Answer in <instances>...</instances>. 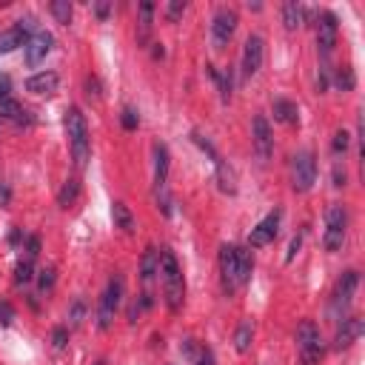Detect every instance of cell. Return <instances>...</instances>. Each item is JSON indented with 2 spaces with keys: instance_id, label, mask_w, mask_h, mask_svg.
I'll return each mask as SVG.
<instances>
[{
  "instance_id": "cell-1",
  "label": "cell",
  "mask_w": 365,
  "mask_h": 365,
  "mask_svg": "<svg viewBox=\"0 0 365 365\" xmlns=\"http://www.w3.org/2000/svg\"><path fill=\"white\" fill-rule=\"evenodd\" d=\"M160 291H163V302L171 314H177L185 302V277H182V268L177 262V254L171 248H163L160 251Z\"/></svg>"
},
{
  "instance_id": "cell-2",
  "label": "cell",
  "mask_w": 365,
  "mask_h": 365,
  "mask_svg": "<svg viewBox=\"0 0 365 365\" xmlns=\"http://www.w3.org/2000/svg\"><path fill=\"white\" fill-rule=\"evenodd\" d=\"M63 125H66V137H68V151H71L74 168H86V163L91 157V137H88L86 114L77 106H68L63 111Z\"/></svg>"
},
{
  "instance_id": "cell-3",
  "label": "cell",
  "mask_w": 365,
  "mask_h": 365,
  "mask_svg": "<svg viewBox=\"0 0 365 365\" xmlns=\"http://www.w3.org/2000/svg\"><path fill=\"white\" fill-rule=\"evenodd\" d=\"M294 339H297V354H299L302 365H319L325 359V339L314 319H302L297 325Z\"/></svg>"
},
{
  "instance_id": "cell-4",
  "label": "cell",
  "mask_w": 365,
  "mask_h": 365,
  "mask_svg": "<svg viewBox=\"0 0 365 365\" xmlns=\"http://www.w3.org/2000/svg\"><path fill=\"white\" fill-rule=\"evenodd\" d=\"M154 202L163 211V217H171V194H168V168H171V154L165 143H154Z\"/></svg>"
},
{
  "instance_id": "cell-5",
  "label": "cell",
  "mask_w": 365,
  "mask_h": 365,
  "mask_svg": "<svg viewBox=\"0 0 365 365\" xmlns=\"http://www.w3.org/2000/svg\"><path fill=\"white\" fill-rule=\"evenodd\" d=\"M123 294H125V277L123 274H111V279L106 282L100 302H97V328L108 331L114 325V317L123 305Z\"/></svg>"
},
{
  "instance_id": "cell-6",
  "label": "cell",
  "mask_w": 365,
  "mask_h": 365,
  "mask_svg": "<svg viewBox=\"0 0 365 365\" xmlns=\"http://www.w3.org/2000/svg\"><path fill=\"white\" fill-rule=\"evenodd\" d=\"M348 237V208L342 202H331L325 208V228H322V248L325 251H339Z\"/></svg>"
},
{
  "instance_id": "cell-7",
  "label": "cell",
  "mask_w": 365,
  "mask_h": 365,
  "mask_svg": "<svg viewBox=\"0 0 365 365\" xmlns=\"http://www.w3.org/2000/svg\"><path fill=\"white\" fill-rule=\"evenodd\" d=\"M356 288H359V271L356 268L342 271L336 285H334V291H331V317H334V322H342L348 317V308L354 302Z\"/></svg>"
},
{
  "instance_id": "cell-8",
  "label": "cell",
  "mask_w": 365,
  "mask_h": 365,
  "mask_svg": "<svg viewBox=\"0 0 365 365\" xmlns=\"http://www.w3.org/2000/svg\"><path fill=\"white\" fill-rule=\"evenodd\" d=\"M317 182V157L311 148H299L291 157V188L297 194H308Z\"/></svg>"
},
{
  "instance_id": "cell-9",
  "label": "cell",
  "mask_w": 365,
  "mask_h": 365,
  "mask_svg": "<svg viewBox=\"0 0 365 365\" xmlns=\"http://www.w3.org/2000/svg\"><path fill=\"white\" fill-rule=\"evenodd\" d=\"M237 23H240V17H237V11L231 6H220L214 11V17H211V46H214V51H225L228 48V43H231V37L237 31Z\"/></svg>"
},
{
  "instance_id": "cell-10",
  "label": "cell",
  "mask_w": 365,
  "mask_h": 365,
  "mask_svg": "<svg viewBox=\"0 0 365 365\" xmlns=\"http://www.w3.org/2000/svg\"><path fill=\"white\" fill-rule=\"evenodd\" d=\"M191 140L211 157V163H214V168H217V182H220V191L222 194H237V177H234V171H231V165L220 157V151L214 148V143L208 140V137H202L200 131H194L191 134Z\"/></svg>"
},
{
  "instance_id": "cell-11",
  "label": "cell",
  "mask_w": 365,
  "mask_h": 365,
  "mask_svg": "<svg viewBox=\"0 0 365 365\" xmlns=\"http://www.w3.org/2000/svg\"><path fill=\"white\" fill-rule=\"evenodd\" d=\"M262 57H265L262 34H248L242 43V54H240V80L257 77V71L262 68Z\"/></svg>"
},
{
  "instance_id": "cell-12",
  "label": "cell",
  "mask_w": 365,
  "mask_h": 365,
  "mask_svg": "<svg viewBox=\"0 0 365 365\" xmlns=\"http://www.w3.org/2000/svg\"><path fill=\"white\" fill-rule=\"evenodd\" d=\"M336 37H339V20H336L334 11L322 9L317 14V51H319L322 60H328L331 51L336 48Z\"/></svg>"
},
{
  "instance_id": "cell-13",
  "label": "cell",
  "mask_w": 365,
  "mask_h": 365,
  "mask_svg": "<svg viewBox=\"0 0 365 365\" xmlns=\"http://www.w3.org/2000/svg\"><path fill=\"white\" fill-rule=\"evenodd\" d=\"M251 145L259 163H268L274 157V131L265 114H254L251 120Z\"/></svg>"
},
{
  "instance_id": "cell-14",
  "label": "cell",
  "mask_w": 365,
  "mask_h": 365,
  "mask_svg": "<svg viewBox=\"0 0 365 365\" xmlns=\"http://www.w3.org/2000/svg\"><path fill=\"white\" fill-rule=\"evenodd\" d=\"M279 222H282V208L268 211V214L251 228V234H248V248H265V245H271V242L277 240V234H279Z\"/></svg>"
},
{
  "instance_id": "cell-15",
  "label": "cell",
  "mask_w": 365,
  "mask_h": 365,
  "mask_svg": "<svg viewBox=\"0 0 365 365\" xmlns=\"http://www.w3.org/2000/svg\"><path fill=\"white\" fill-rule=\"evenodd\" d=\"M217 268H220V285H222V294L231 297V294L240 288V285H237V245H231V242H222V245H220Z\"/></svg>"
},
{
  "instance_id": "cell-16",
  "label": "cell",
  "mask_w": 365,
  "mask_h": 365,
  "mask_svg": "<svg viewBox=\"0 0 365 365\" xmlns=\"http://www.w3.org/2000/svg\"><path fill=\"white\" fill-rule=\"evenodd\" d=\"M34 31H37V26H34V20H31V17L17 20L14 26L3 29V31H0V54L17 51L20 46H26V43H29V37H31Z\"/></svg>"
},
{
  "instance_id": "cell-17",
  "label": "cell",
  "mask_w": 365,
  "mask_h": 365,
  "mask_svg": "<svg viewBox=\"0 0 365 365\" xmlns=\"http://www.w3.org/2000/svg\"><path fill=\"white\" fill-rule=\"evenodd\" d=\"M51 46H54V37H51V31H46V29H37V31L29 37V43L23 46L26 63H29L31 68H34V66H40V63L48 57Z\"/></svg>"
},
{
  "instance_id": "cell-18",
  "label": "cell",
  "mask_w": 365,
  "mask_h": 365,
  "mask_svg": "<svg viewBox=\"0 0 365 365\" xmlns=\"http://www.w3.org/2000/svg\"><path fill=\"white\" fill-rule=\"evenodd\" d=\"M362 331H365V319H359V317H345L342 322H336L334 348H336V351L351 348V345H354V342L362 336Z\"/></svg>"
},
{
  "instance_id": "cell-19",
  "label": "cell",
  "mask_w": 365,
  "mask_h": 365,
  "mask_svg": "<svg viewBox=\"0 0 365 365\" xmlns=\"http://www.w3.org/2000/svg\"><path fill=\"white\" fill-rule=\"evenodd\" d=\"M60 86V74L57 71H34L29 80H26V91L37 94V97H51Z\"/></svg>"
},
{
  "instance_id": "cell-20",
  "label": "cell",
  "mask_w": 365,
  "mask_h": 365,
  "mask_svg": "<svg viewBox=\"0 0 365 365\" xmlns=\"http://www.w3.org/2000/svg\"><path fill=\"white\" fill-rule=\"evenodd\" d=\"M154 11H157V6H154V3H148V0L137 6V43H140V46H145V43L151 40Z\"/></svg>"
},
{
  "instance_id": "cell-21",
  "label": "cell",
  "mask_w": 365,
  "mask_h": 365,
  "mask_svg": "<svg viewBox=\"0 0 365 365\" xmlns=\"http://www.w3.org/2000/svg\"><path fill=\"white\" fill-rule=\"evenodd\" d=\"M271 114H274V120L282 123V125H297V123H299V106H297L294 100H288V97H274Z\"/></svg>"
},
{
  "instance_id": "cell-22",
  "label": "cell",
  "mask_w": 365,
  "mask_h": 365,
  "mask_svg": "<svg viewBox=\"0 0 365 365\" xmlns=\"http://www.w3.org/2000/svg\"><path fill=\"white\" fill-rule=\"evenodd\" d=\"M0 117L3 120H9V123H14L17 128L20 125H31L34 120H31V114L14 100V97H6V100H0Z\"/></svg>"
},
{
  "instance_id": "cell-23",
  "label": "cell",
  "mask_w": 365,
  "mask_h": 365,
  "mask_svg": "<svg viewBox=\"0 0 365 365\" xmlns=\"http://www.w3.org/2000/svg\"><path fill=\"white\" fill-rule=\"evenodd\" d=\"M157 271H160V251L154 245H148L143 251V257H140V279H143V285H151Z\"/></svg>"
},
{
  "instance_id": "cell-24",
  "label": "cell",
  "mask_w": 365,
  "mask_h": 365,
  "mask_svg": "<svg viewBox=\"0 0 365 365\" xmlns=\"http://www.w3.org/2000/svg\"><path fill=\"white\" fill-rule=\"evenodd\" d=\"M279 17H282L285 31H297L305 23V6H299V3H282L279 6Z\"/></svg>"
},
{
  "instance_id": "cell-25",
  "label": "cell",
  "mask_w": 365,
  "mask_h": 365,
  "mask_svg": "<svg viewBox=\"0 0 365 365\" xmlns=\"http://www.w3.org/2000/svg\"><path fill=\"white\" fill-rule=\"evenodd\" d=\"M205 68H208L211 80H214L217 88H220V100L228 103V100H231V91H234V68H231V66H225L222 71H217V68H211V66H205Z\"/></svg>"
},
{
  "instance_id": "cell-26",
  "label": "cell",
  "mask_w": 365,
  "mask_h": 365,
  "mask_svg": "<svg viewBox=\"0 0 365 365\" xmlns=\"http://www.w3.org/2000/svg\"><path fill=\"white\" fill-rule=\"evenodd\" d=\"M111 217H114V228H120L123 234H134V228H137V220H134V214H131V208L125 205V202H114L111 205Z\"/></svg>"
},
{
  "instance_id": "cell-27",
  "label": "cell",
  "mask_w": 365,
  "mask_h": 365,
  "mask_svg": "<svg viewBox=\"0 0 365 365\" xmlns=\"http://www.w3.org/2000/svg\"><path fill=\"white\" fill-rule=\"evenodd\" d=\"M251 274H254V254L251 248H240L237 245V285H248L251 282Z\"/></svg>"
},
{
  "instance_id": "cell-28",
  "label": "cell",
  "mask_w": 365,
  "mask_h": 365,
  "mask_svg": "<svg viewBox=\"0 0 365 365\" xmlns=\"http://www.w3.org/2000/svg\"><path fill=\"white\" fill-rule=\"evenodd\" d=\"M251 342H254V322L251 319H242L234 331V348L237 354H248L251 351Z\"/></svg>"
},
{
  "instance_id": "cell-29",
  "label": "cell",
  "mask_w": 365,
  "mask_h": 365,
  "mask_svg": "<svg viewBox=\"0 0 365 365\" xmlns=\"http://www.w3.org/2000/svg\"><path fill=\"white\" fill-rule=\"evenodd\" d=\"M77 200H80V180L68 177V180L60 185V191H57V205H60V208H71Z\"/></svg>"
},
{
  "instance_id": "cell-30",
  "label": "cell",
  "mask_w": 365,
  "mask_h": 365,
  "mask_svg": "<svg viewBox=\"0 0 365 365\" xmlns=\"http://www.w3.org/2000/svg\"><path fill=\"white\" fill-rule=\"evenodd\" d=\"M48 11H51V17H54L57 23L68 26V23H71V14H74V6H71L68 0H51V3H48Z\"/></svg>"
},
{
  "instance_id": "cell-31",
  "label": "cell",
  "mask_w": 365,
  "mask_h": 365,
  "mask_svg": "<svg viewBox=\"0 0 365 365\" xmlns=\"http://www.w3.org/2000/svg\"><path fill=\"white\" fill-rule=\"evenodd\" d=\"M34 279V259H20L17 265H14V285L17 288H23V285H29Z\"/></svg>"
},
{
  "instance_id": "cell-32",
  "label": "cell",
  "mask_w": 365,
  "mask_h": 365,
  "mask_svg": "<svg viewBox=\"0 0 365 365\" xmlns=\"http://www.w3.org/2000/svg\"><path fill=\"white\" fill-rule=\"evenodd\" d=\"M66 319H68V322H66L68 328H80V325H83V319H86V299H83V297H77V299L68 305Z\"/></svg>"
},
{
  "instance_id": "cell-33",
  "label": "cell",
  "mask_w": 365,
  "mask_h": 365,
  "mask_svg": "<svg viewBox=\"0 0 365 365\" xmlns=\"http://www.w3.org/2000/svg\"><path fill=\"white\" fill-rule=\"evenodd\" d=\"M334 86H336L339 91H351V88L356 86V74H354V68H351V66L336 68V74H334Z\"/></svg>"
},
{
  "instance_id": "cell-34",
  "label": "cell",
  "mask_w": 365,
  "mask_h": 365,
  "mask_svg": "<svg viewBox=\"0 0 365 365\" xmlns=\"http://www.w3.org/2000/svg\"><path fill=\"white\" fill-rule=\"evenodd\" d=\"M348 145H351V134H348L345 128H339V131L334 134V143H331L334 160H342V157H345V151H348Z\"/></svg>"
},
{
  "instance_id": "cell-35",
  "label": "cell",
  "mask_w": 365,
  "mask_h": 365,
  "mask_svg": "<svg viewBox=\"0 0 365 365\" xmlns=\"http://www.w3.org/2000/svg\"><path fill=\"white\" fill-rule=\"evenodd\" d=\"M120 125H123L125 131H137V125H140V114H137V108L125 106V108L120 111Z\"/></svg>"
},
{
  "instance_id": "cell-36",
  "label": "cell",
  "mask_w": 365,
  "mask_h": 365,
  "mask_svg": "<svg viewBox=\"0 0 365 365\" xmlns=\"http://www.w3.org/2000/svg\"><path fill=\"white\" fill-rule=\"evenodd\" d=\"M54 282H57V271H54L51 265L37 271V285H40V291H43V294H46V291H51V288H54Z\"/></svg>"
},
{
  "instance_id": "cell-37",
  "label": "cell",
  "mask_w": 365,
  "mask_h": 365,
  "mask_svg": "<svg viewBox=\"0 0 365 365\" xmlns=\"http://www.w3.org/2000/svg\"><path fill=\"white\" fill-rule=\"evenodd\" d=\"M66 342H68V325H57V328L51 331V345H54L57 351H63Z\"/></svg>"
},
{
  "instance_id": "cell-38",
  "label": "cell",
  "mask_w": 365,
  "mask_h": 365,
  "mask_svg": "<svg viewBox=\"0 0 365 365\" xmlns=\"http://www.w3.org/2000/svg\"><path fill=\"white\" fill-rule=\"evenodd\" d=\"M302 237H305V231H297V234L291 237V242H288V251H285V262H291V259L299 254V248H302Z\"/></svg>"
},
{
  "instance_id": "cell-39",
  "label": "cell",
  "mask_w": 365,
  "mask_h": 365,
  "mask_svg": "<svg viewBox=\"0 0 365 365\" xmlns=\"http://www.w3.org/2000/svg\"><path fill=\"white\" fill-rule=\"evenodd\" d=\"M194 365H214V351L208 345H200L194 354Z\"/></svg>"
},
{
  "instance_id": "cell-40",
  "label": "cell",
  "mask_w": 365,
  "mask_h": 365,
  "mask_svg": "<svg viewBox=\"0 0 365 365\" xmlns=\"http://www.w3.org/2000/svg\"><path fill=\"white\" fill-rule=\"evenodd\" d=\"M185 9H188V3H182V0H174V3H168V6H165V17L174 23L177 17H182V11H185Z\"/></svg>"
},
{
  "instance_id": "cell-41",
  "label": "cell",
  "mask_w": 365,
  "mask_h": 365,
  "mask_svg": "<svg viewBox=\"0 0 365 365\" xmlns=\"http://www.w3.org/2000/svg\"><path fill=\"white\" fill-rule=\"evenodd\" d=\"M331 177H334V185L336 188H342L345 185V165H342V160H334V171H331Z\"/></svg>"
},
{
  "instance_id": "cell-42",
  "label": "cell",
  "mask_w": 365,
  "mask_h": 365,
  "mask_svg": "<svg viewBox=\"0 0 365 365\" xmlns=\"http://www.w3.org/2000/svg\"><path fill=\"white\" fill-rule=\"evenodd\" d=\"M11 319H14L11 302H9V299H0V325H11Z\"/></svg>"
},
{
  "instance_id": "cell-43",
  "label": "cell",
  "mask_w": 365,
  "mask_h": 365,
  "mask_svg": "<svg viewBox=\"0 0 365 365\" xmlns=\"http://www.w3.org/2000/svg\"><path fill=\"white\" fill-rule=\"evenodd\" d=\"M37 254H40V237L29 234V237H26V257H29V259H34Z\"/></svg>"
},
{
  "instance_id": "cell-44",
  "label": "cell",
  "mask_w": 365,
  "mask_h": 365,
  "mask_svg": "<svg viewBox=\"0 0 365 365\" xmlns=\"http://www.w3.org/2000/svg\"><path fill=\"white\" fill-rule=\"evenodd\" d=\"M86 94H88V97H94V100H100V83H97V77H94V74H88V77H86Z\"/></svg>"
},
{
  "instance_id": "cell-45",
  "label": "cell",
  "mask_w": 365,
  "mask_h": 365,
  "mask_svg": "<svg viewBox=\"0 0 365 365\" xmlns=\"http://www.w3.org/2000/svg\"><path fill=\"white\" fill-rule=\"evenodd\" d=\"M91 11L97 14V20H108V14H111V3H91Z\"/></svg>"
},
{
  "instance_id": "cell-46",
  "label": "cell",
  "mask_w": 365,
  "mask_h": 365,
  "mask_svg": "<svg viewBox=\"0 0 365 365\" xmlns=\"http://www.w3.org/2000/svg\"><path fill=\"white\" fill-rule=\"evenodd\" d=\"M6 97H11V80H9V74H0V100H6Z\"/></svg>"
},
{
  "instance_id": "cell-47",
  "label": "cell",
  "mask_w": 365,
  "mask_h": 365,
  "mask_svg": "<svg viewBox=\"0 0 365 365\" xmlns=\"http://www.w3.org/2000/svg\"><path fill=\"white\" fill-rule=\"evenodd\" d=\"M9 197H11L9 185H6V182H0V205H9Z\"/></svg>"
}]
</instances>
